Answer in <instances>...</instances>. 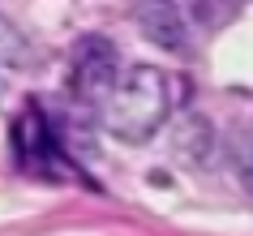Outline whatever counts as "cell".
<instances>
[{"label": "cell", "mask_w": 253, "mask_h": 236, "mask_svg": "<svg viewBox=\"0 0 253 236\" xmlns=\"http://www.w3.org/2000/svg\"><path fill=\"white\" fill-rule=\"evenodd\" d=\"M172 112V91H168V73L155 65H129L125 78L116 82V91L107 94V103L99 107L103 129L116 142L142 146L146 138L163 129V120Z\"/></svg>", "instance_id": "1"}, {"label": "cell", "mask_w": 253, "mask_h": 236, "mask_svg": "<svg viewBox=\"0 0 253 236\" xmlns=\"http://www.w3.org/2000/svg\"><path fill=\"white\" fill-rule=\"evenodd\" d=\"M13 146H17V155H22V163H35V150H47V125L35 112H26L13 125Z\"/></svg>", "instance_id": "5"}, {"label": "cell", "mask_w": 253, "mask_h": 236, "mask_svg": "<svg viewBox=\"0 0 253 236\" xmlns=\"http://www.w3.org/2000/svg\"><path fill=\"white\" fill-rule=\"evenodd\" d=\"M137 35L163 52H185L189 47V13L176 0H137L133 4Z\"/></svg>", "instance_id": "3"}, {"label": "cell", "mask_w": 253, "mask_h": 236, "mask_svg": "<svg viewBox=\"0 0 253 236\" xmlns=\"http://www.w3.org/2000/svg\"><path fill=\"white\" fill-rule=\"evenodd\" d=\"M125 78L120 69V52L107 35H82L73 43V65H69V86L78 103H94L103 107L107 94L116 91V82Z\"/></svg>", "instance_id": "2"}, {"label": "cell", "mask_w": 253, "mask_h": 236, "mask_svg": "<svg viewBox=\"0 0 253 236\" xmlns=\"http://www.w3.org/2000/svg\"><path fill=\"white\" fill-rule=\"evenodd\" d=\"M236 9H240V0H193L189 17L198 26H223L227 17H236Z\"/></svg>", "instance_id": "7"}, {"label": "cell", "mask_w": 253, "mask_h": 236, "mask_svg": "<svg viewBox=\"0 0 253 236\" xmlns=\"http://www.w3.org/2000/svg\"><path fill=\"white\" fill-rule=\"evenodd\" d=\"M26 60H30L26 39H22L4 17H0V69H26Z\"/></svg>", "instance_id": "6"}, {"label": "cell", "mask_w": 253, "mask_h": 236, "mask_svg": "<svg viewBox=\"0 0 253 236\" xmlns=\"http://www.w3.org/2000/svg\"><path fill=\"white\" fill-rule=\"evenodd\" d=\"M172 150H176V159H185V163H206L211 150H214V125H211V116L185 112V120L176 125Z\"/></svg>", "instance_id": "4"}]
</instances>
